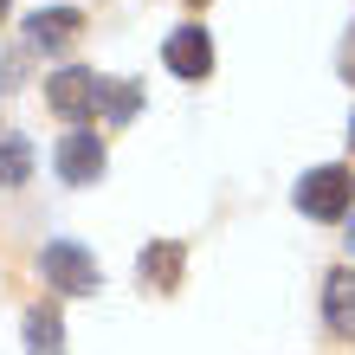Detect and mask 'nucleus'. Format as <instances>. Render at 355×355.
<instances>
[{"instance_id":"1","label":"nucleus","mask_w":355,"mask_h":355,"mask_svg":"<svg viewBox=\"0 0 355 355\" xmlns=\"http://www.w3.org/2000/svg\"><path fill=\"white\" fill-rule=\"evenodd\" d=\"M39 278H46V291L85 297V291H97V284H103V271H97V259L85 252V245H71V239H52L46 252H39Z\"/></svg>"},{"instance_id":"2","label":"nucleus","mask_w":355,"mask_h":355,"mask_svg":"<svg viewBox=\"0 0 355 355\" xmlns=\"http://www.w3.org/2000/svg\"><path fill=\"white\" fill-rule=\"evenodd\" d=\"M297 207L310 220H349L355 214V175L349 168H310L297 181Z\"/></svg>"},{"instance_id":"3","label":"nucleus","mask_w":355,"mask_h":355,"mask_svg":"<svg viewBox=\"0 0 355 355\" xmlns=\"http://www.w3.org/2000/svg\"><path fill=\"white\" fill-rule=\"evenodd\" d=\"M97 71H78V65H65V71H52L46 78V103H52V110L58 116H65V123H85L91 110H97Z\"/></svg>"},{"instance_id":"4","label":"nucleus","mask_w":355,"mask_h":355,"mask_svg":"<svg viewBox=\"0 0 355 355\" xmlns=\"http://www.w3.org/2000/svg\"><path fill=\"white\" fill-rule=\"evenodd\" d=\"M103 142L91 136V130H71V136H58V155H52V168H58V181H71V187H91L97 175H103Z\"/></svg>"},{"instance_id":"5","label":"nucleus","mask_w":355,"mask_h":355,"mask_svg":"<svg viewBox=\"0 0 355 355\" xmlns=\"http://www.w3.org/2000/svg\"><path fill=\"white\" fill-rule=\"evenodd\" d=\"M78 33H85V13H78V7H39L26 19V46L33 52H65Z\"/></svg>"},{"instance_id":"6","label":"nucleus","mask_w":355,"mask_h":355,"mask_svg":"<svg viewBox=\"0 0 355 355\" xmlns=\"http://www.w3.org/2000/svg\"><path fill=\"white\" fill-rule=\"evenodd\" d=\"M162 58H168L175 78H207V71H214V39H207L200 26H181V33H168Z\"/></svg>"},{"instance_id":"7","label":"nucleus","mask_w":355,"mask_h":355,"mask_svg":"<svg viewBox=\"0 0 355 355\" xmlns=\"http://www.w3.org/2000/svg\"><path fill=\"white\" fill-rule=\"evenodd\" d=\"M136 271H142V284L149 291H181V271H187V252H181V239H149V252L136 259Z\"/></svg>"},{"instance_id":"8","label":"nucleus","mask_w":355,"mask_h":355,"mask_svg":"<svg viewBox=\"0 0 355 355\" xmlns=\"http://www.w3.org/2000/svg\"><path fill=\"white\" fill-rule=\"evenodd\" d=\"M323 317H329L336 336H355V265L329 271V284H323Z\"/></svg>"},{"instance_id":"9","label":"nucleus","mask_w":355,"mask_h":355,"mask_svg":"<svg viewBox=\"0 0 355 355\" xmlns=\"http://www.w3.org/2000/svg\"><path fill=\"white\" fill-rule=\"evenodd\" d=\"M26 355H65V323H58L52 304L26 310Z\"/></svg>"},{"instance_id":"10","label":"nucleus","mask_w":355,"mask_h":355,"mask_svg":"<svg viewBox=\"0 0 355 355\" xmlns=\"http://www.w3.org/2000/svg\"><path fill=\"white\" fill-rule=\"evenodd\" d=\"M26 175H33V142L0 136V187H26Z\"/></svg>"},{"instance_id":"11","label":"nucleus","mask_w":355,"mask_h":355,"mask_svg":"<svg viewBox=\"0 0 355 355\" xmlns=\"http://www.w3.org/2000/svg\"><path fill=\"white\" fill-rule=\"evenodd\" d=\"M136 103H142V91L130 85V78H110V85L97 91V110L110 116V123H130V116H136Z\"/></svg>"},{"instance_id":"12","label":"nucleus","mask_w":355,"mask_h":355,"mask_svg":"<svg viewBox=\"0 0 355 355\" xmlns=\"http://www.w3.org/2000/svg\"><path fill=\"white\" fill-rule=\"evenodd\" d=\"M343 78L355 85V33H349V46H343Z\"/></svg>"},{"instance_id":"13","label":"nucleus","mask_w":355,"mask_h":355,"mask_svg":"<svg viewBox=\"0 0 355 355\" xmlns=\"http://www.w3.org/2000/svg\"><path fill=\"white\" fill-rule=\"evenodd\" d=\"M7 13H13V0H0V19H7Z\"/></svg>"},{"instance_id":"14","label":"nucleus","mask_w":355,"mask_h":355,"mask_svg":"<svg viewBox=\"0 0 355 355\" xmlns=\"http://www.w3.org/2000/svg\"><path fill=\"white\" fill-rule=\"evenodd\" d=\"M349 252H355V220H349Z\"/></svg>"},{"instance_id":"15","label":"nucleus","mask_w":355,"mask_h":355,"mask_svg":"<svg viewBox=\"0 0 355 355\" xmlns=\"http://www.w3.org/2000/svg\"><path fill=\"white\" fill-rule=\"evenodd\" d=\"M349 142H355V130H349Z\"/></svg>"},{"instance_id":"16","label":"nucleus","mask_w":355,"mask_h":355,"mask_svg":"<svg viewBox=\"0 0 355 355\" xmlns=\"http://www.w3.org/2000/svg\"><path fill=\"white\" fill-rule=\"evenodd\" d=\"M194 7H200V0H194Z\"/></svg>"}]
</instances>
